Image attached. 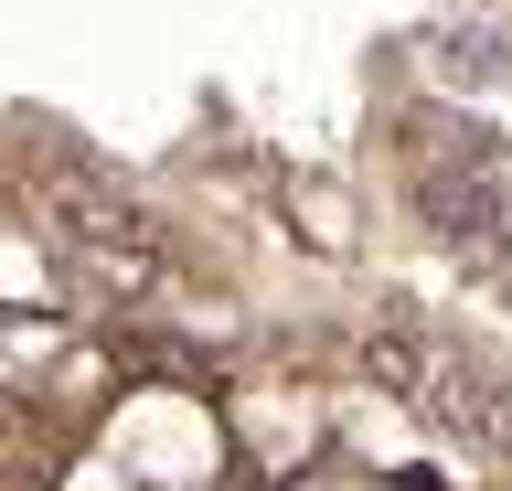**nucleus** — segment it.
<instances>
[{"label": "nucleus", "mask_w": 512, "mask_h": 491, "mask_svg": "<svg viewBox=\"0 0 512 491\" xmlns=\"http://www.w3.org/2000/svg\"><path fill=\"white\" fill-rule=\"evenodd\" d=\"M0 289H11V299H43V289H54V267L32 257L22 235H0Z\"/></svg>", "instance_id": "nucleus-2"}, {"label": "nucleus", "mask_w": 512, "mask_h": 491, "mask_svg": "<svg viewBox=\"0 0 512 491\" xmlns=\"http://www.w3.org/2000/svg\"><path fill=\"white\" fill-rule=\"evenodd\" d=\"M54 491H139V481H128L118 449H96V459H75V470H54Z\"/></svg>", "instance_id": "nucleus-3"}, {"label": "nucleus", "mask_w": 512, "mask_h": 491, "mask_svg": "<svg viewBox=\"0 0 512 491\" xmlns=\"http://www.w3.org/2000/svg\"><path fill=\"white\" fill-rule=\"evenodd\" d=\"M107 449L128 459V481L139 491H214L224 481V417L203 406V395L182 385H128L118 417H107Z\"/></svg>", "instance_id": "nucleus-1"}]
</instances>
